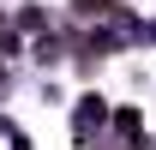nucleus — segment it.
<instances>
[{
	"instance_id": "f257e3e1",
	"label": "nucleus",
	"mask_w": 156,
	"mask_h": 150,
	"mask_svg": "<svg viewBox=\"0 0 156 150\" xmlns=\"http://www.w3.org/2000/svg\"><path fill=\"white\" fill-rule=\"evenodd\" d=\"M96 6H102V0H90V12H96Z\"/></svg>"
}]
</instances>
